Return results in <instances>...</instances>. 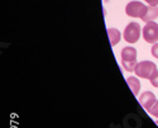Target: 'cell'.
Masks as SVG:
<instances>
[{"label": "cell", "instance_id": "obj_1", "mask_svg": "<svg viewBox=\"0 0 158 128\" xmlns=\"http://www.w3.org/2000/svg\"><path fill=\"white\" fill-rule=\"evenodd\" d=\"M122 65L127 71H134L137 66V49L133 47H124L122 49Z\"/></svg>", "mask_w": 158, "mask_h": 128}, {"label": "cell", "instance_id": "obj_2", "mask_svg": "<svg viewBox=\"0 0 158 128\" xmlns=\"http://www.w3.org/2000/svg\"><path fill=\"white\" fill-rule=\"evenodd\" d=\"M134 72H135L137 76H139V78L151 80V78L157 72V66H156L154 62L142 61V62H138L137 63V66L134 69Z\"/></svg>", "mask_w": 158, "mask_h": 128}, {"label": "cell", "instance_id": "obj_3", "mask_svg": "<svg viewBox=\"0 0 158 128\" xmlns=\"http://www.w3.org/2000/svg\"><path fill=\"white\" fill-rule=\"evenodd\" d=\"M148 6H146L143 3L140 2H137V0H134V2H130L127 4L125 6V13L129 17H133V18H143L144 14H146Z\"/></svg>", "mask_w": 158, "mask_h": 128}, {"label": "cell", "instance_id": "obj_4", "mask_svg": "<svg viewBox=\"0 0 158 128\" xmlns=\"http://www.w3.org/2000/svg\"><path fill=\"white\" fill-rule=\"evenodd\" d=\"M140 37V25L137 22H130L124 29V40L128 43L138 42Z\"/></svg>", "mask_w": 158, "mask_h": 128}, {"label": "cell", "instance_id": "obj_5", "mask_svg": "<svg viewBox=\"0 0 158 128\" xmlns=\"http://www.w3.org/2000/svg\"><path fill=\"white\" fill-rule=\"evenodd\" d=\"M143 38L147 43L158 42V24L156 22H147L143 28Z\"/></svg>", "mask_w": 158, "mask_h": 128}, {"label": "cell", "instance_id": "obj_6", "mask_svg": "<svg viewBox=\"0 0 158 128\" xmlns=\"http://www.w3.org/2000/svg\"><path fill=\"white\" fill-rule=\"evenodd\" d=\"M156 101H157L156 95L153 93H151V92H146V93H143L139 96V103L146 110H149L156 104Z\"/></svg>", "mask_w": 158, "mask_h": 128}, {"label": "cell", "instance_id": "obj_7", "mask_svg": "<svg viewBox=\"0 0 158 128\" xmlns=\"http://www.w3.org/2000/svg\"><path fill=\"white\" fill-rule=\"evenodd\" d=\"M158 17V6H148L146 14L142 18L143 22H152Z\"/></svg>", "mask_w": 158, "mask_h": 128}, {"label": "cell", "instance_id": "obj_8", "mask_svg": "<svg viewBox=\"0 0 158 128\" xmlns=\"http://www.w3.org/2000/svg\"><path fill=\"white\" fill-rule=\"evenodd\" d=\"M108 36H109L110 45H111L113 47L119 43V41H120V32L118 31L116 28H109V29H108Z\"/></svg>", "mask_w": 158, "mask_h": 128}, {"label": "cell", "instance_id": "obj_9", "mask_svg": "<svg viewBox=\"0 0 158 128\" xmlns=\"http://www.w3.org/2000/svg\"><path fill=\"white\" fill-rule=\"evenodd\" d=\"M127 83H128V85H129V87H130L131 93H133L134 95H137V94L139 93V90H140V83H139V80H138L137 78H133V76H130V78L127 79Z\"/></svg>", "mask_w": 158, "mask_h": 128}, {"label": "cell", "instance_id": "obj_10", "mask_svg": "<svg viewBox=\"0 0 158 128\" xmlns=\"http://www.w3.org/2000/svg\"><path fill=\"white\" fill-rule=\"evenodd\" d=\"M148 113L151 114L152 117H156V118H158V101H156V104L148 110Z\"/></svg>", "mask_w": 158, "mask_h": 128}, {"label": "cell", "instance_id": "obj_11", "mask_svg": "<svg viewBox=\"0 0 158 128\" xmlns=\"http://www.w3.org/2000/svg\"><path fill=\"white\" fill-rule=\"evenodd\" d=\"M149 81H151V84H152L154 87H158V71L152 76Z\"/></svg>", "mask_w": 158, "mask_h": 128}, {"label": "cell", "instance_id": "obj_12", "mask_svg": "<svg viewBox=\"0 0 158 128\" xmlns=\"http://www.w3.org/2000/svg\"><path fill=\"white\" fill-rule=\"evenodd\" d=\"M151 52H152V55H153L156 58H158V43H154V45H153Z\"/></svg>", "mask_w": 158, "mask_h": 128}, {"label": "cell", "instance_id": "obj_13", "mask_svg": "<svg viewBox=\"0 0 158 128\" xmlns=\"http://www.w3.org/2000/svg\"><path fill=\"white\" fill-rule=\"evenodd\" d=\"M146 3H148L151 6H157L158 5V0H144Z\"/></svg>", "mask_w": 158, "mask_h": 128}, {"label": "cell", "instance_id": "obj_14", "mask_svg": "<svg viewBox=\"0 0 158 128\" xmlns=\"http://www.w3.org/2000/svg\"><path fill=\"white\" fill-rule=\"evenodd\" d=\"M156 124H157V126H158V121H157V122H156Z\"/></svg>", "mask_w": 158, "mask_h": 128}]
</instances>
